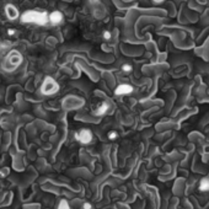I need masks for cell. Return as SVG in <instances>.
Listing matches in <instances>:
<instances>
[{"instance_id": "cell-4", "label": "cell", "mask_w": 209, "mask_h": 209, "mask_svg": "<svg viewBox=\"0 0 209 209\" xmlns=\"http://www.w3.org/2000/svg\"><path fill=\"white\" fill-rule=\"evenodd\" d=\"M74 138L78 143L82 144V145H87V144H91L92 140H94V134L90 129L87 128H81L80 131L75 132L74 134Z\"/></svg>"}, {"instance_id": "cell-3", "label": "cell", "mask_w": 209, "mask_h": 209, "mask_svg": "<svg viewBox=\"0 0 209 209\" xmlns=\"http://www.w3.org/2000/svg\"><path fill=\"white\" fill-rule=\"evenodd\" d=\"M21 62H22V56L17 51H11L5 59V69L14 70L21 64Z\"/></svg>"}, {"instance_id": "cell-14", "label": "cell", "mask_w": 209, "mask_h": 209, "mask_svg": "<svg viewBox=\"0 0 209 209\" xmlns=\"http://www.w3.org/2000/svg\"><path fill=\"white\" fill-rule=\"evenodd\" d=\"M81 209H92V204L90 202H84L81 204Z\"/></svg>"}, {"instance_id": "cell-10", "label": "cell", "mask_w": 209, "mask_h": 209, "mask_svg": "<svg viewBox=\"0 0 209 209\" xmlns=\"http://www.w3.org/2000/svg\"><path fill=\"white\" fill-rule=\"evenodd\" d=\"M57 209H70V206H69V203H68V201L62 199V201L59 202V204H58Z\"/></svg>"}, {"instance_id": "cell-6", "label": "cell", "mask_w": 209, "mask_h": 209, "mask_svg": "<svg viewBox=\"0 0 209 209\" xmlns=\"http://www.w3.org/2000/svg\"><path fill=\"white\" fill-rule=\"evenodd\" d=\"M4 11H5V15H6V17H7L9 20H11V21L16 20V19L20 16V12H19V10H17V9H16V6H14L12 4H7V5L5 6Z\"/></svg>"}, {"instance_id": "cell-13", "label": "cell", "mask_w": 209, "mask_h": 209, "mask_svg": "<svg viewBox=\"0 0 209 209\" xmlns=\"http://www.w3.org/2000/svg\"><path fill=\"white\" fill-rule=\"evenodd\" d=\"M102 38H104V41H109V39L112 38L111 32H109V31H107V30H106V31H104V32H102Z\"/></svg>"}, {"instance_id": "cell-12", "label": "cell", "mask_w": 209, "mask_h": 209, "mask_svg": "<svg viewBox=\"0 0 209 209\" xmlns=\"http://www.w3.org/2000/svg\"><path fill=\"white\" fill-rule=\"evenodd\" d=\"M107 138H108L109 140H116L117 138H118V133H117L116 131H111V132H108Z\"/></svg>"}, {"instance_id": "cell-15", "label": "cell", "mask_w": 209, "mask_h": 209, "mask_svg": "<svg viewBox=\"0 0 209 209\" xmlns=\"http://www.w3.org/2000/svg\"><path fill=\"white\" fill-rule=\"evenodd\" d=\"M15 33H16V30H15V29H9V30H7V35L9 36H14Z\"/></svg>"}, {"instance_id": "cell-9", "label": "cell", "mask_w": 209, "mask_h": 209, "mask_svg": "<svg viewBox=\"0 0 209 209\" xmlns=\"http://www.w3.org/2000/svg\"><path fill=\"white\" fill-rule=\"evenodd\" d=\"M199 189H201V191H203V192H207V191H209V180H204V181H202V182H201V185H199Z\"/></svg>"}, {"instance_id": "cell-11", "label": "cell", "mask_w": 209, "mask_h": 209, "mask_svg": "<svg viewBox=\"0 0 209 209\" xmlns=\"http://www.w3.org/2000/svg\"><path fill=\"white\" fill-rule=\"evenodd\" d=\"M121 69H122L123 73H131V71L133 70V67H132L129 63H124V64L122 65V68H121Z\"/></svg>"}, {"instance_id": "cell-1", "label": "cell", "mask_w": 209, "mask_h": 209, "mask_svg": "<svg viewBox=\"0 0 209 209\" xmlns=\"http://www.w3.org/2000/svg\"><path fill=\"white\" fill-rule=\"evenodd\" d=\"M21 22L24 24H33L37 26L48 25V12L41 10H26L20 16Z\"/></svg>"}, {"instance_id": "cell-2", "label": "cell", "mask_w": 209, "mask_h": 209, "mask_svg": "<svg viewBox=\"0 0 209 209\" xmlns=\"http://www.w3.org/2000/svg\"><path fill=\"white\" fill-rule=\"evenodd\" d=\"M59 91V84L51 76H46L41 87H39V92L42 95L49 96V95H54Z\"/></svg>"}, {"instance_id": "cell-7", "label": "cell", "mask_w": 209, "mask_h": 209, "mask_svg": "<svg viewBox=\"0 0 209 209\" xmlns=\"http://www.w3.org/2000/svg\"><path fill=\"white\" fill-rule=\"evenodd\" d=\"M133 92V86L129 84H121L116 87L114 90V95L117 96H123V95H129Z\"/></svg>"}, {"instance_id": "cell-8", "label": "cell", "mask_w": 209, "mask_h": 209, "mask_svg": "<svg viewBox=\"0 0 209 209\" xmlns=\"http://www.w3.org/2000/svg\"><path fill=\"white\" fill-rule=\"evenodd\" d=\"M108 108H109L108 104L102 101V102H100V104H97V107L94 109V114L97 116V117H102V116H104V114L107 113Z\"/></svg>"}, {"instance_id": "cell-5", "label": "cell", "mask_w": 209, "mask_h": 209, "mask_svg": "<svg viewBox=\"0 0 209 209\" xmlns=\"http://www.w3.org/2000/svg\"><path fill=\"white\" fill-rule=\"evenodd\" d=\"M64 21V15L56 10V11H52L51 14H48V24L53 25V26H58V25H62Z\"/></svg>"}]
</instances>
